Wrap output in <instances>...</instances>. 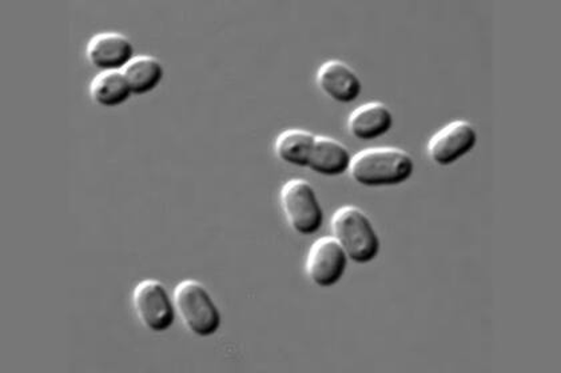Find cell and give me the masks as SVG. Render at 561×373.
Listing matches in <instances>:
<instances>
[{
  "mask_svg": "<svg viewBox=\"0 0 561 373\" xmlns=\"http://www.w3.org/2000/svg\"><path fill=\"white\" fill-rule=\"evenodd\" d=\"M414 168L416 164L410 152L398 147H375L353 156L350 175L358 186L396 187L410 180Z\"/></svg>",
  "mask_w": 561,
  "mask_h": 373,
  "instance_id": "obj_1",
  "label": "cell"
},
{
  "mask_svg": "<svg viewBox=\"0 0 561 373\" xmlns=\"http://www.w3.org/2000/svg\"><path fill=\"white\" fill-rule=\"evenodd\" d=\"M331 230L332 236L344 248L347 258L356 265H369L380 255V236L362 208L340 207L332 217Z\"/></svg>",
  "mask_w": 561,
  "mask_h": 373,
  "instance_id": "obj_2",
  "label": "cell"
},
{
  "mask_svg": "<svg viewBox=\"0 0 561 373\" xmlns=\"http://www.w3.org/2000/svg\"><path fill=\"white\" fill-rule=\"evenodd\" d=\"M176 316L188 333L197 338H211L222 326V315L209 290L198 280H182L175 287Z\"/></svg>",
  "mask_w": 561,
  "mask_h": 373,
  "instance_id": "obj_3",
  "label": "cell"
},
{
  "mask_svg": "<svg viewBox=\"0 0 561 373\" xmlns=\"http://www.w3.org/2000/svg\"><path fill=\"white\" fill-rule=\"evenodd\" d=\"M279 205L289 228L298 235L312 236L324 225V208L314 187L308 180L286 182L280 188Z\"/></svg>",
  "mask_w": 561,
  "mask_h": 373,
  "instance_id": "obj_4",
  "label": "cell"
},
{
  "mask_svg": "<svg viewBox=\"0 0 561 373\" xmlns=\"http://www.w3.org/2000/svg\"><path fill=\"white\" fill-rule=\"evenodd\" d=\"M138 320L150 333L163 334L174 326L176 311L174 299L160 280L139 281L131 296Z\"/></svg>",
  "mask_w": 561,
  "mask_h": 373,
  "instance_id": "obj_5",
  "label": "cell"
},
{
  "mask_svg": "<svg viewBox=\"0 0 561 373\" xmlns=\"http://www.w3.org/2000/svg\"><path fill=\"white\" fill-rule=\"evenodd\" d=\"M350 258L333 236L317 238L309 249L307 266L310 283L320 289H332L345 277Z\"/></svg>",
  "mask_w": 561,
  "mask_h": 373,
  "instance_id": "obj_6",
  "label": "cell"
},
{
  "mask_svg": "<svg viewBox=\"0 0 561 373\" xmlns=\"http://www.w3.org/2000/svg\"><path fill=\"white\" fill-rule=\"evenodd\" d=\"M478 131L467 120H454L430 140L428 156L437 166L448 167L461 161L478 144Z\"/></svg>",
  "mask_w": 561,
  "mask_h": 373,
  "instance_id": "obj_7",
  "label": "cell"
},
{
  "mask_svg": "<svg viewBox=\"0 0 561 373\" xmlns=\"http://www.w3.org/2000/svg\"><path fill=\"white\" fill-rule=\"evenodd\" d=\"M136 57L131 40L121 33L96 34L87 47L88 62L100 72L124 71Z\"/></svg>",
  "mask_w": 561,
  "mask_h": 373,
  "instance_id": "obj_8",
  "label": "cell"
},
{
  "mask_svg": "<svg viewBox=\"0 0 561 373\" xmlns=\"http://www.w3.org/2000/svg\"><path fill=\"white\" fill-rule=\"evenodd\" d=\"M316 82L321 93L335 103L351 104L363 94L362 79L343 60L333 59L321 65Z\"/></svg>",
  "mask_w": 561,
  "mask_h": 373,
  "instance_id": "obj_9",
  "label": "cell"
},
{
  "mask_svg": "<svg viewBox=\"0 0 561 373\" xmlns=\"http://www.w3.org/2000/svg\"><path fill=\"white\" fill-rule=\"evenodd\" d=\"M394 118L392 109L382 102L363 104L347 119V132L357 140H370L386 137L392 130Z\"/></svg>",
  "mask_w": 561,
  "mask_h": 373,
  "instance_id": "obj_10",
  "label": "cell"
},
{
  "mask_svg": "<svg viewBox=\"0 0 561 373\" xmlns=\"http://www.w3.org/2000/svg\"><path fill=\"white\" fill-rule=\"evenodd\" d=\"M353 155L340 140L331 137H317L313 154L308 168L314 174L339 177L350 173Z\"/></svg>",
  "mask_w": 561,
  "mask_h": 373,
  "instance_id": "obj_11",
  "label": "cell"
},
{
  "mask_svg": "<svg viewBox=\"0 0 561 373\" xmlns=\"http://www.w3.org/2000/svg\"><path fill=\"white\" fill-rule=\"evenodd\" d=\"M316 138L313 132L290 128L280 132L274 143V152L280 162L288 166L308 168L312 158Z\"/></svg>",
  "mask_w": 561,
  "mask_h": 373,
  "instance_id": "obj_12",
  "label": "cell"
},
{
  "mask_svg": "<svg viewBox=\"0 0 561 373\" xmlns=\"http://www.w3.org/2000/svg\"><path fill=\"white\" fill-rule=\"evenodd\" d=\"M89 94L96 106L115 108L129 102L133 93L124 72L105 71L96 73L90 84Z\"/></svg>",
  "mask_w": 561,
  "mask_h": 373,
  "instance_id": "obj_13",
  "label": "cell"
},
{
  "mask_svg": "<svg viewBox=\"0 0 561 373\" xmlns=\"http://www.w3.org/2000/svg\"><path fill=\"white\" fill-rule=\"evenodd\" d=\"M124 75L133 95H148L160 88L164 69L160 60L150 55H139L125 67Z\"/></svg>",
  "mask_w": 561,
  "mask_h": 373,
  "instance_id": "obj_14",
  "label": "cell"
}]
</instances>
